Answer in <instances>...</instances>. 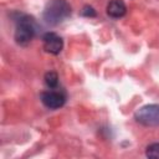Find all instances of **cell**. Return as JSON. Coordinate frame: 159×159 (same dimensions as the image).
<instances>
[{
    "label": "cell",
    "instance_id": "1",
    "mask_svg": "<svg viewBox=\"0 0 159 159\" xmlns=\"http://www.w3.org/2000/svg\"><path fill=\"white\" fill-rule=\"evenodd\" d=\"M71 15V6L66 0H50L42 12V19L47 25L56 26Z\"/></svg>",
    "mask_w": 159,
    "mask_h": 159
},
{
    "label": "cell",
    "instance_id": "2",
    "mask_svg": "<svg viewBox=\"0 0 159 159\" xmlns=\"http://www.w3.org/2000/svg\"><path fill=\"white\" fill-rule=\"evenodd\" d=\"M34 36H35V24L32 19L29 16L20 17L16 22L15 41L21 46H25L34 39Z\"/></svg>",
    "mask_w": 159,
    "mask_h": 159
},
{
    "label": "cell",
    "instance_id": "3",
    "mask_svg": "<svg viewBox=\"0 0 159 159\" xmlns=\"http://www.w3.org/2000/svg\"><path fill=\"white\" fill-rule=\"evenodd\" d=\"M134 118L138 123L147 127L159 125V104H147L137 109Z\"/></svg>",
    "mask_w": 159,
    "mask_h": 159
},
{
    "label": "cell",
    "instance_id": "4",
    "mask_svg": "<svg viewBox=\"0 0 159 159\" xmlns=\"http://www.w3.org/2000/svg\"><path fill=\"white\" fill-rule=\"evenodd\" d=\"M41 102L43 103L45 107H47L50 109H57L65 104L66 96L62 91H55V88H53V89L41 93Z\"/></svg>",
    "mask_w": 159,
    "mask_h": 159
},
{
    "label": "cell",
    "instance_id": "5",
    "mask_svg": "<svg viewBox=\"0 0 159 159\" xmlns=\"http://www.w3.org/2000/svg\"><path fill=\"white\" fill-rule=\"evenodd\" d=\"M42 41H43V48L46 50V52L52 55L60 53L63 47L62 39L55 32H46L42 37Z\"/></svg>",
    "mask_w": 159,
    "mask_h": 159
},
{
    "label": "cell",
    "instance_id": "6",
    "mask_svg": "<svg viewBox=\"0 0 159 159\" xmlns=\"http://www.w3.org/2000/svg\"><path fill=\"white\" fill-rule=\"evenodd\" d=\"M127 11V6L123 0H111L107 5V14L113 19H119L124 16Z\"/></svg>",
    "mask_w": 159,
    "mask_h": 159
},
{
    "label": "cell",
    "instance_id": "7",
    "mask_svg": "<svg viewBox=\"0 0 159 159\" xmlns=\"http://www.w3.org/2000/svg\"><path fill=\"white\" fill-rule=\"evenodd\" d=\"M45 83H46V86H47L48 88H51V89L56 88L57 84H58V76H57V73L53 72V71L47 72V73L45 75Z\"/></svg>",
    "mask_w": 159,
    "mask_h": 159
},
{
    "label": "cell",
    "instance_id": "8",
    "mask_svg": "<svg viewBox=\"0 0 159 159\" xmlns=\"http://www.w3.org/2000/svg\"><path fill=\"white\" fill-rule=\"evenodd\" d=\"M145 154L148 158H159V143H153L148 145Z\"/></svg>",
    "mask_w": 159,
    "mask_h": 159
},
{
    "label": "cell",
    "instance_id": "9",
    "mask_svg": "<svg viewBox=\"0 0 159 159\" xmlns=\"http://www.w3.org/2000/svg\"><path fill=\"white\" fill-rule=\"evenodd\" d=\"M82 15L83 16H88V17H94L96 16V11H94V9L92 6L86 5L83 7V10H82Z\"/></svg>",
    "mask_w": 159,
    "mask_h": 159
}]
</instances>
